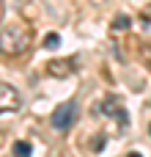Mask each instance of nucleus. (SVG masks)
<instances>
[{
    "mask_svg": "<svg viewBox=\"0 0 151 157\" xmlns=\"http://www.w3.org/2000/svg\"><path fill=\"white\" fill-rule=\"evenodd\" d=\"M61 47V36L58 33H47L44 36V50H58Z\"/></svg>",
    "mask_w": 151,
    "mask_h": 157,
    "instance_id": "39448f33",
    "label": "nucleus"
},
{
    "mask_svg": "<svg viewBox=\"0 0 151 157\" xmlns=\"http://www.w3.org/2000/svg\"><path fill=\"white\" fill-rule=\"evenodd\" d=\"M33 47V30L30 25L14 19L8 25H0V55L3 58H19Z\"/></svg>",
    "mask_w": 151,
    "mask_h": 157,
    "instance_id": "f257e3e1",
    "label": "nucleus"
},
{
    "mask_svg": "<svg viewBox=\"0 0 151 157\" xmlns=\"http://www.w3.org/2000/svg\"><path fill=\"white\" fill-rule=\"evenodd\" d=\"M14 155L17 157H30V144L28 141H17L14 144Z\"/></svg>",
    "mask_w": 151,
    "mask_h": 157,
    "instance_id": "423d86ee",
    "label": "nucleus"
},
{
    "mask_svg": "<svg viewBox=\"0 0 151 157\" xmlns=\"http://www.w3.org/2000/svg\"><path fill=\"white\" fill-rule=\"evenodd\" d=\"M127 157H143V155H140V152H129Z\"/></svg>",
    "mask_w": 151,
    "mask_h": 157,
    "instance_id": "9d476101",
    "label": "nucleus"
},
{
    "mask_svg": "<svg viewBox=\"0 0 151 157\" xmlns=\"http://www.w3.org/2000/svg\"><path fill=\"white\" fill-rule=\"evenodd\" d=\"M72 66H74L72 58H66V61H50V63H47V72H50L52 77H69V75L74 72Z\"/></svg>",
    "mask_w": 151,
    "mask_h": 157,
    "instance_id": "20e7f679",
    "label": "nucleus"
},
{
    "mask_svg": "<svg viewBox=\"0 0 151 157\" xmlns=\"http://www.w3.org/2000/svg\"><path fill=\"white\" fill-rule=\"evenodd\" d=\"M77 110H80V105H77L74 99H66L63 105H58V108L52 110V116H50L52 127H55V130H69V127L74 124V119H77Z\"/></svg>",
    "mask_w": 151,
    "mask_h": 157,
    "instance_id": "f03ea898",
    "label": "nucleus"
},
{
    "mask_svg": "<svg viewBox=\"0 0 151 157\" xmlns=\"http://www.w3.org/2000/svg\"><path fill=\"white\" fill-rule=\"evenodd\" d=\"M22 108V94L11 83H0V113H14Z\"/></svg>",
    "mask_w": 151,
    "mask_h": 157,
    "instance_id": "7ed1b4c3",
    "label": "nucleus"
},
{
    "mask_svg": "<svg viewBox=\"0 0 151 157\" xmlns=\"http://www.w3.org/2000/svg\"><path fill=\"white\" fill-rule=\"evenodd\" d=\"M3 14H6V3L0 0V22H3Z\"/></svg>",
    "mask_w": 151,
    "mask_h": 157,
    "instance_id": "1a4fd4ad",
    "label": "nucleus"
},
{
    "mask_svg": "<svg viewBox=\"0 0 151 157\" xmlns=\"http://www.w3.org/2000/svg\"><path fill=\"white\" fill-rule=\"evenodd\" d=\"M127 28H129V17L127 14H118L113 19V30H127Z\"/></svg>",
    "mask_w": 151,
    "mask_h": 157,
    "instance_id": "0eeeda50",
    "label": "nucleus"
},
{
    "mask_svg": "<svg viewBox=\"0 0 151 157\" xmlns=\"http://www.w3.org/2000/svg\"><path fill=\"white\" fill-rule=\"evenodd\" d=\"M105 144H107V141H105V138H96V141H94V149H96V152H99V149H105Z\"/></svg>",
    "mask_w": 151,
    "mask_h": 157,
    "instance_id": "6e6552de",
    "label": "nucleus"
}]
</instances>
